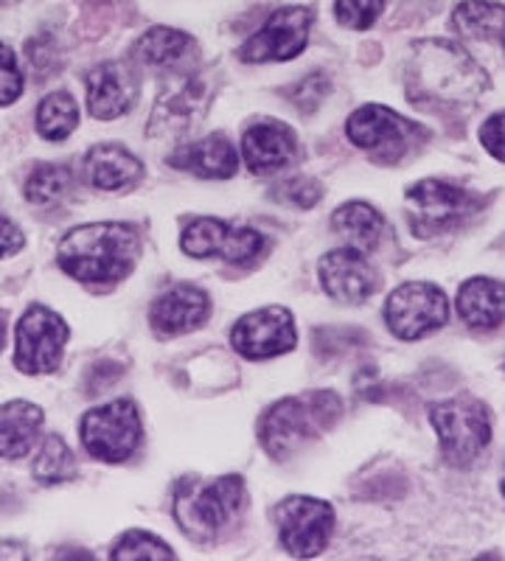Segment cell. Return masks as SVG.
Returning <instances> with one entry per match:
<instances>
[{
    "label": "cell",
    "mask_w": 505,
    "mask_h": 561,
    "mask_svg": "<svg viewBox=\"0 0 505 561\" xmlns=\"http://www.w3.org/2000/svg\"><path fill=\"white\" fill-rule=\"evenodd\" d=\"M144 233L135 222L73 225L57 244V267L90 289H110L127 280L141 264Z\"/></svg>",
    "instance_id": "obj_1"
},
{
    "label": "cell",
    "mask_w": 505,
    "mask_h": 561,
    "mask_svg": "<svg viewBox=\"0 0 505 561\" xmlns=\"http://www.w3.org/2000/svg\"><path fill=\"white\" fill-rule=\"evenodd\" d=\"M408 96L416 104H472L489 90V73L458 39H418L404 65Z\"/></svg>",
    "instance_id": "obj_2"
},
{
    "label": "cell",
    "mask_w": 505,
    "mask_h": 561,
    "mask_svg": "<svg viewBox=\"0 0 505 561\" xmlns=\"http://www.w3.org/2000/svg\"><path fill=\"white\" fill-rule=\"evenodd\" d=\"M343 415H346V402L332 388L282 396L259 415V447L273 463H287L309 444L332 433Z\"/></svg>",
    "instance_id": "obj_3"
},
{
    "label": "cell",
    "mask_w": 505,
    "mask_h": 561,
    "mask_svg": "<svg viewBox=\"0 0 505 561\" xmlns=\"http://www.w3.org/2000/svg\"><path fill=\"white\" fill-rule=\"evenodd\" d=\"M250 491L242 474H186L172 489V519L192 542H219L248 514Z\"/></svg>",
    "instance_id": "obj_4"
},
{
    "label": "cell",
    "mask_w": 505,
    "mask_h": 561,
    "mask_svg": "<svg viewBox=\"0 0 505 561\" xmlns=\"http://www.w3.org/2000/svg\"><path fill=\"white\" fill-rule=\"evenodd\" d=\"M429 427L438 438L441 458L449 466L467 469L492 444V408L472 393L449 396L429 404Z\"/></svg>",
    "instance_id": "obj_5"
},
{
    "label": "cell",
    "mask_w": 505,
    "mask_h": 561,
    "mask_svg": "<svg viewBox=\"0 0 505 561\" xmlns=\"http://www.w3.org/2000/svg\"><path fill=\"white\" fill-rule=\"evenodd\" d=\"M346 138L377 167H399L422 147L429 133L393 107L368 102L348 113Z\"/></svg>",
    "instance_id": "obj_6"
},
{
    "label": "cell",
    "mask_w": 505,
    "mask_h": 561,
    "mask_svg": "<svg viewBox=\"0 0 505 561\" xmlns=\"http://www.w3.org/2000/svg\"><path fill=\"white\" fill-rule=\"evenodd\" d=\"M144 413L133 396H118L90 408L79 419V440L90 460L107 466L129 463L144 447Z\"/></svg>",
    "instance_id": "obj_7"
},
{
    "label": "cell",
    "mask_w": 505,
    "mask_h": 561,
    "mask_svg": "<svg viewBox=\"0 0 505 561\" xmlns=\"http://www.w3.org/2000/svg\"><path fill=\"white\" fill-rule=\"evenodd\" d=\"M404 208H408L410 233L416 239H435L455 233L469 219H474V214L483 208V199L455 180L424 178L408 185Z\"/></svg>",
    "instance_id": "obj_8"
},
{
    "label": "cell",
    "mask_w": 505,
    "mask_h": 561,
    "mask_svg": "<svg viewBox=\"0 0 505 561\" xmlns=\"http://www.w3.org/2000/svg\"><path fill=\"white\" fill-rule=\"evenodd\" d=\"M452 318V304L433 280H404L385 298V329L402 343H418L438 334Z\"/></svg>",
    "instance_id": "obj_9"
},
{
    "label": "cell",
    "mask_w": 505,
    "mask_h": 561,
    "mask_svg": "<svg viewBox=\"0 0 505 561\" xmlns=\"http://www.w3.org/2000/svg\"><path fill=\"white\" fill-rule=\"evenodd\" d=\"M273 528L284 553L292 559H318L332 545L337 511L323 497L289 494L273 508Z\"/></svg>",
    "instance_id": "obj_10"
},
{
    "label": "cell",
    "mask_w": 505,
    "mask_h": 561,
    "mask_svg": "<svg viewBox=\"0 0 505 561\" xmlns=\"http://www.w3.org/2000/svg\"><path fill=\"white\" fill-rule=\"evenodd\" d=\"M71 343V325L57 309L28 304L14 325V368L26 377H45L59 370Z\"/></svg>",
    "instance_id": "obj_11"
},
{
    "label": "cell",
    "mask_w": 505,
    "mask_h": 561,
    "mask_svg": "<svg viewBox=\"0 0 505 561\" xmlns=\"http://www.w3.org/2000/svg\"><path fill=\"white\" fill-rule=\"evenodd\" d=\"M314 26V9L303 3L278 7L264 18L262 26L237 48L242 65H284L309 48Z\"/></svg>",
    "instance_id": "obj_12"
},
{
    "label": "cell",
    "mask_w": 505,
    "mask_h": 561,
    "mask_svg": "<svg viewBox=\"0 0 505 561\" xmlns=\"http://www.w3.org/2000/svg\"><path fill=\"white\" fill-rule=\"evenodd\" d=\"M298 320L292 309L282 304L250 309L239 314L228 329V343L239 357L248 363H269V359L287 357L298 348Z\"/></svg>",
    "instance_id": "obj_13"
},
{
    "label": "cell",
    "mask_w": 505,
    "mask_h": 561,
    "mask_svg": "<svg viewBox=\"0 0 505 561\" xmlns=\"http://www.w3.org/2000/svg\"><path fill=\"white\" fill-rule=\"evenodd\" d=\"M169 84L160 90L154 102L152 115H149V138H180L188 135L203 124L211 107V88L197 70H183L167 77Z\"/></svg>",
    "instance_id": "obj_14"
},
{
    "label": "cell",
    "mask_w": 505,
    "mask_h": 561,
    "mask_svg": "<svg viewBox=\"0 0 505 561\" xmlns=\"http://www.w3.org/2000/svg\"><path fill=\"white\" fill-rule=\"evenodd\" d=\"M144 96V73L129 59H104L84 73V107L96 122L127 118Z\"/></svg>",
    "instance_id": "obj_15"
},
{
    "label": "cell",
    "mask_w": 505,
    "mask_h": 561,
    "mask_svg": "<svg viewBox=\"0 0 505 561\" xmlns=\"http://www.w3.org/2000/svg\"><path fill=\"white\" fill-rule=\"evenodd\" d=\"M318 284L323 295L340 307H363L379 293L382 278L368 253L340 244L318 259Z\"/></svg>",
    "instance_id": "obj_16"
},
{
    "label": "cell",
    "mask_w": 505,
    "mask_h": 561,
    "mask_svg": "<svg viewBox=\"0 0 505 561\" xmlns=\"http://www.w3.org/2000/svg\"><path fill=\"white\" fill-rule=\"evenodd\" d=\"M214 314L211 293L192 280H177L149 304L147 323L158 340H174L199 332Z\"/></svg>",
    "instance_id": "obj_17"
},
{
    "label": "cell",
    "mask_w": 505,
    "mask_h": 561,
    "mask_svg": "<svg viewBox=\"0 0 505 561\" xmlns=\"http://www.w3.org/2000/svg\"><path fill=\"white\" fill-rule=\"evenodd\" d=\"M242 167L256 178H275L298 163L301 138L282 118H256L242 129L239 138Z\"/></svg>",
    "instance_id": "obj_18"
},
{
    "label": "cell",
    "mask_w": 505,
    "mask_h": 561,
    "mask_svg": "<svg viewBox=\"0 0 505 561\" xmlns=\"http://www.w3.org/2000/svg\"><path fill=\"white\" fill-rule=\"evenodd\" d=\"M167 167L174 172L192 174L197 180H211V183H225L233 180L242 169V154H239V144L228 133L217 129L197 140H186L174 147L167 154Z\"/></svg>",
    "instance_id": "obj_19"
},
{
    "label": "cell",
    "mask_w": 505,
    "mask_h": 561,
    "mask_svg": "<svg viewBox=\"0 0 505 561\" xmlns=\"http://www.w3.org/2000/svg\"><path fill=\"white\" fill-rule=\"evenodd\" d=\"M82 178L93 192L129 194L147 178V163L122 140H102L84 152Z\"/></svg>",
    "instance_id": "obj_20"
},
{
    "label": "cell",
    "mask_w": 505,
    "mask_h": 561,
    "mask_svg": "<svg viewBox=\"0 0 505 561\" xmlns=\"http://www.w3.org/2000/svg\"><path fill=\"white\" fill-rule=\"evenodd\" d=\"M199 57V45L183 28L174 26H152L129 45L127 59L141 70V73H160L172 77L192 70V62Z\"/></svg>",
    "instance_id": "obj_21"
},
{
    "label": "cell",
    "mask_w": 505,
    "mask_h": 561,
    "mask_svg": "<svg viewBox=\"0 0 505 561\" xmlns=\"http://www.w3.org/2000/svg\"><path fill=\"white\" fill-rule=\"evenodd\" d=\"M455 314L472 332H497L505 325V280L492 275H472L458 287Z\"/></svg>",
    "instance_id": "obj_22"
},
{
    "label": "cell",
    "mask_w": 505,
    "mask_h": 561,
    "mask_svg": "<svg viewBox=\"0 0 505 561\" xmlns=\"http://www.w3.org/2000/svg\"><path fill=\"white\" fill-rule=\"evenodd\" d=\"M329 225H332L334 237H340V242L368 255L382 248L385 237L390 233L385 214L368 199H346L343 205H337Z\"/></svg>",
    "instance_id": "obj_23"
},
{
    "label": "cell",
    "mask_w": 505,
    "mask_h": 561,
    "mask_svg": "<svg viewBox=\"0 0 505 561\" xmlns=\"http://www.w3.org/2000/svg\"><path fill=\"white\" fill-rule=\"evenodd\" d=\"M45 427V410L28 399L0 404V458L20 460L34 453Z\"/></svg>",
    "instance_id": "obj_24"
},
{
    "label": "cell",
    "mask_w": 505,
    "mask_h": 561,
    "mask_svg": "<svg viewBox=\"0 0 505 561\" xmlns=\"http://www.w3.org/2000/svg\"><path fill=\"white\" fill-rule=\"evenodd\" d=\"M452 32L461 39L497 45L505 54V3L497 0H461L452 9Z\"/></svg>",
    "instance_id": "obj_25"
},
{
    "label": "cell",
    "mask_w": 505,
    "mask_h": 561,
    "mask_svg": "<svg viewBox=\"0 0 505 561\" xmlns=\"http://www.w3.org/2000/svg\"><path fill=\"white\" fill-rule=\"evenodd\" d=\"M82 110L71 90H51L34 110V129L45 144H65L79 129Z\"/></svg>",
    "instance_id": "obj_26"
},
{
    "label": "cell",
    "mask_w": 505,
    "mask_h": 561,
    "mask_svg": "<svg viewBox=\"0 0 505 561\" xmlns=\"http://www.w3.org/2000/svg\"><path fill=\"white\" fill-rule=\"evenodd\" d=\"M32 478L39 485H65L79 478L77 453L59 433L39 438V447L32 460Z\"/></svg>",
    "instance_id": "obj_27"
},
{
    "label": "cell",
    "mask_w": 505,
    "mask_h": 561,
    "mask_svg": "<svg viewBox=\"0 0 505 561\" xmlns=\"http://www.w3.org/2000/svg\"><path fill=\"white\" fill-rule=\"evenodd\" d=\"M233 222L222 217H208V214H199V217H188L180 228V253L192 259V262H208V259H219V250H222L225 239L231 233Z\"/></svg>",
    "instance_id": "obj_28"
},
{
    "label": "cell",
    "mask_w": 505,
    "mask_h": 561,
    "mask_svg": "<svg viewBox=\"0 0 505 561\" xmlns=\"http://www.w3.org/2000/svg\"><path fill=\"white\" fill-rule=\"evenodd\" d=\"M73 192V172L65 163H37L26 174L23 183V199L34 208L62 203Z\"/></svg>",
    "instance_id": "obj_29"
},
{
    "label": "cell",
    "mask_w": 505,
    "mask_h": 561,
    "mask_svg": "<svg viewBox=\"0 0 505 561\" xmlns=\"http://www.w3.org/2000/svg\"><path fill=\"white\" fill-rule=\"evenodd\" d=\"M110 559L113 561H172L177 559L172 542H167L163 536L147 528H127L124 534L116 536V542L110 545Z\"/></svg>",
    "instance_id": "obj_30"
},
{
    "label": "cell",
    "mask_w": 505,
    "mask_h": 561,
    "mask_svg": "<svg viewBox=\"0 0 505 561\" xmlns=\"http://www.w3.org/2000/svg\"><path fill=\"white\" fill-rule=\"evenodd\" d=\"M267 233H262L259 228H248V225H233L222 250H219V262L228 264V267H253L267 255Z\"/></svg>",
    "instance_id": "obj_31"
},
{
    "label": "cell",
    "mask_w": 505,
    "mask_h": 561,
    "mask_svg": "<svg viewBox=\"0 0 505 561\" xmlns=\"http://www.w3.org/2000/svg\"><path fill=\"white\" fill-rule=\"evenodd\" d=\"M332 90L334 84L332 79H329L326 70H309L307 77L282 88V99L295 110V113L312 115L326 104V99L332 96Z\"/></svg>",
    "instance_id": "obj_32"
},
{
    "label": "cell",
    "mask_w": 505,
    "mask_h": 561,
    "mask_svg": "<svg viewBox=\"0 0 505 561\" xmlns=\"http://www.w3.org/2000/svg\"><path fill=\"white\" fill-rule=\"evenodd\" d=\"M323 197H326L323 183L309 178V174H292V178L278 180V183L269 188V199L298 210H312L314 205L323 203Z\"/></svg>",
    "instance_id": "obj_33"
},
{
    "label": "cell",
    "mask_w": 505,
    "mask_h": 561,
    "mask_svg": "<svg viewBox=\"0 0 505 561\" xmlns=\"http://www.w3.org/2000/svg\"><path fill=\"white\" fill-rule=\"evenodd\" d=\"M368 343V334L354 329V325H320L312 334V348L318 357H348L352 351L363 348Z\"/></svg>",
    "instance_id": "obj_34"
},
{
    "label": "cell",
    "mask_w": 505,
    "mask_h": 561,
    "mask_svg": "<svg viewBox=\"0 0 505 561\" xmlns=\"http://www.w3.org/2000/svg\"><path fill=\"white\" fill-rule=\"evenodd\" d=\"M26 68L34 77V82H45V79L57 77L62 70V48H59L57 37L51 34H37V37L26 39Z\"/></svg>",
    "instance_id": "obj_35"
},
{
    "label": "cell",
    "mask_w": 505,
    "mask_h": 561,
    "mask_svg": "<svg viewBox=\"0 0 505 561\" xmlns=\"http://www.w3.org/2000/svg\"><path fill=\"white\" fill-rule=\"evenodd\" d=\"M388 0H332L334 23L346 32H371Z\"/></svg>",
    "instance_id": "obj_36"
},
{
    "label": "cell",
    "mask_w": 505,
    "mask_h": 561,
    "mask_svg": "<svg viewBox=\"0 0 505 561\" xmlns=\"http://www.w3.org/2000/svg\"><path fill=\"white\" fill-rule=\"evenodd\" d=\"M26 70L7 39H0V107H12L26 93Z\"/></svg>",
    "instance_id": "obj_37"
},
{
    "label": "cell",
    "mask_w": 505,
    "mask_h": 561,
    "mask_svg": "<svg viewBox=\"0 0 505 561\" xmlns=\"http://www.w3.org/2000/svg\"><path fill=\"white\" fill-rule=\"evenodd\" d=\"M122 379H124V365L118 363V359L102 357L90 365L88 370H84L82 390H84V396H104L116 388Z\"/></svg>",
    "instance_id": "obj_38"
},
{
    "label": "cell",
    "mask_w": 505,
    "mask_h": 561,
    "mask_svg": "<svg viewBox=\"0 0 505 561\" xmlns=\"http://www.w3.org/2000/svg\"><path fill=\"white\" fill-rule=\"evenodd\" d=\"M480 147L486 149V154H492L494 160L505 163V110H497L480 124L478 129Z\"/></svg>",
    "instance_id": "obj_39"
},
{
    "label": "cell",
    "mask_w": 505,
    "mask_h": 561,
    "mask_svg": "<svg viewBox=\"0 0 505 561\" xmlns=\"http://www.w3.org/2000/svg\"><path fill=\"white\" fill-rule=\"evenodd\" d=\"M23 248H26V233H23V228L0 210V262L18 255Z\"/></svg>",
    "instance_id": "obj_40"
},
{
    "label": "cell",
    "mask_w": 505,
    "mask_h": 561,
    "mask_svg": "<svg viewBox=\"0 0 505 561\" xmlns=\"http://www.w3.org/2000/svg\"><path fill=\"white\" fill-rule=\"evenodd\" d=\"M7 337H9V314L0 309V351L7 348Z\"/></svg>",
    "instance_id": "obj_41"
},
{
    "label": "cell",
    "mask_w": 505,
    "mask_h": 561,
    "mask_svg": "<svg viewBox=\"0 0 505 561\" xmlns=\"http://www.w3.org/2000/svg\"><path fill=\"white\" fill-rule=\"evenodd\" d=\"M18 548H23V545L20 542H0V559H20L18 553H12V550H18Z\"/></svg>",
    "instance_id": "obj_42"
},
{
    "label": "cell",
    "mask_w": 505,
    "mask_h": 561,
    "mask_svg": "<svg viewBox=\"0 0 505 561\" xmlns=\"http://www.w3.org/2000/svg\"><path fill=\"white\" fill-rule=\"evenodd\" d=\"M500 494H503L505 500V469H503V478H500Z\"/></svg>",
    "instance_id": "obj_43"
},
{
    "label": "cell",
    "mask_w": 505,
    "mask_h": 561,
    "mask_svg": "<svg viewBox=\"0 0 505 561\" xmlns=\"http://www.w3.org/2000/svg\"><path fill=\"white\" fill-rule=\"evenodd\" d=\"M14 0H0V9H7V7H12Z\"/></svg>",
    "instance_id": "obj_44"
}]
</instances>
